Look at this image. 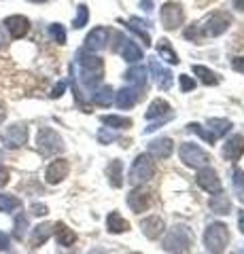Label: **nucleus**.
I'll use <instances>...</instances> for the list:
<instances>
[{
    "label": "nucleus",
    "instance_id": "nucleus-16",
    "mask_svg": "<svg viewBox=\"0 0 244 254\" xmlns=\"http://www.w3.org/2000/svg\"><path fill=\"white\" fill-rule=\"evenodd\" d=\"M163 117L170 119L172 117V108L166 100H153L151 104H149L147 113H145V119L147 121H155V119H160V121H163Z\"/></svg>",
    "mask_w": 244,
    "mask_h": 254
},
{
    "label": "nucleus",
    "instance_id": "nucleus-38",
    "mask_svg": "<svg viewBox=\"0 0 244 254\" xmlns=\"http://www.w3.org/2000/svg\"><path fill=\"white\" fill-rule=\"evenodd\" d=\"M119 138V133L113 131L111 127H102V129L98 131V140H100V144H111L113 140Z\"/></svg>",
    "mask_w": 244,
    "mask_h": 254
},
{
    "label": "nucleus",
    "instance_id": "nucleus-4",
    "mask_svg": "<svg viewBox=\"0 0 244 254\" xmlns=\"http://www.w3.org/2000/svg\"><path fill=\"white\" fill-rule=\"evenodd\" d=\"M153 174H155V165L151 161V157H149L147 153L138 155L136 159H134L132 168H130V185L136 189V187H140V185H145V182L151 180Z\"/></svg>",
    "mask_w": 244,
    "mask_h": 254
},
{
    "label": "nucleus",
    "instance_id": "nucleus-47",
    "mask_svg": "<svg viewBox=\"0 0 244 254\" xmlns=\"http://www.w3.org/2000/svg\"><path fill=\"white\" fill-rule=\"evenodd\" d=\"M140 6H143V11L151 13L153 11V0H140Z\"/></svg>",
    "mask_w": 244,
    "mask_h": 254
},
{
    "label": "nucleus",
    "instance_id": "nucleus-20",
    "mask_svg": "<svg viewBox=\"0 0 244 254\" xmlns=\"http://www.w3.org/2000/svg\"><path fill=\"white\" fill-rule=\"evenodd\" d=\"M53 233H56V240L62 248H70V246H75V242H77V233L70 227H66L64 222L53 225Z\"/></svg>",
    "mask_w": 244,
    "mask_h": 254
},
{
    "label": "nucleus",
    "instance_id": "nucleus-2",
    "mask_svg": "<svg viewBox=\"0 0 244 254\" xmlns=\"http://www.w3.org/2000/svg\"><path fill=\"white\" fill-rule=\"evenodd\" d=\"M36 148L43 157H53L58 153H64L66 144L56 129H51V127H41L36 133Z\"/></svg>",
    "mask_w": 244,
    "mask_h": 254
},
{
    "label": "nucleus",
    "instance_id": "nucleus-1",
    "mask_svg": "<svg viewBox=\"0 0 244 254\" xmlns=\"http://www.w3.org/2000/svg\"><path fill=\"white\" fill-rule=\"evenodd\" d=\"M191 246H193V235L183 225L172 227L166 233V237H163V250L170 254H187L191 250Z\"/></svg>",
    "mask_w": 244,
    "mask_h": 254
},
{
    "label": "nucleus",
    "instance_id": "nucleus-34",
    "mask_svg": "<svg viewBox=\"0 0 244 254\" xmlns=\"http://www.w3.org/2000/svg\"><path fill=\"white\" fill-rule=\"evenodd\" d=\"M193 74L200 76V81L204 85H217L219 83V76L212 72V70H208L206 66H198V64H195V66H193Z\"/></svg>",
    "mask_w": 244,
    "mask_h": 254
},
{
    "label": "nucleus",
    "instance_id": "nucleus-23",
    "mask_svg": "<svg viewBox=\"0 0 244 254\" xmlns=\"http://www.w3.org/2000/svg\"><path fill=\"white\" fill-rule=\"evenodd\" d=\"M147 68L145 66H134L130 68L128 72H125V81H128L130 85H134L136 89H143V87L147 85Z\"/></svg>",
    "mask_w": 244,
    "mask_h": 254
},
{
    "label": "nucleus",
    "instance_id": "nucleus-5",
    "mask_svg": "<svg viewBox=\"0 0 244 254\" xmlns=\"http://www.w3.org/2000/svg\"><path fill=\"white\" fill-rule=\"evenodd\" d=\"M28 136H30L28 125H23V123H13L11 127H6V129L0 133V142H2L4 148L17 150V148H21V146L28 142Z\"/></svg>",
    "mask_w": 244,
    "mask_h": 254
},
{
    "label": "nucleus",
    "instance_id": "nucleus-41",
    "mask_svg": "<svg viewBox=\"0 0 244 254\" xmlns=\"http://www.w3.org/2000/svg\"><path fill=\"white\" fill-rule=\"evenodd\" d=\"M30 210H32L34 216H47V212H49V208H47L45 203H32V208Z\"/></svg>",
    "mask_w": 244,
    "mask_h": 254
},
{
    "label": "nucleus",
    "instance_id": "nucleus-7",
    "mask_svg": "<svg viewBox=\"0 0 244 254\" xmlns=\"http://www.w3.org/2000/svg\"><path fill=\"white\" fill-rule=\"evenodd\" d=\"M113 38L117 41V45H115V51L119 53L125 62L136 64V62L143 60V49H140V47H138L136 43H134V41H130V38H125V36L121 34V32H115Z\"/></svg>",
    "mask_w": 244,
    "mask_h": 254
},
{
    "label": "nucleus",
    "instance_id": "nucleus-10",
    "mask_svg": "<svg viewBox=\"0 0 244 254\" xmlns=\"http://www.w3.org/2000/svg\"><path fill=\"white\" fill-rule=\"evenodd\" d=\"M195 182H198V187H202L210 195H217V193H221V190H223V185H221V180H219L217 172L212 170V168H206V165L198 170Z\"/></svg>",
    "mask_w": 244,
    "mask_h": 254
},
{
    "label": "nucleus",
    "instance_id": "nucleus-54",
    "mask_svg": "<svg viewBox=\"0 0 244 254\" xmlns=\"http://www.w3.org/2000/svg\"><path fill=\"white\" fill-rule=\"evenodd\" d=\"M238 254H244V246H242V248H240V252Z\"/></svg>",
    "mask_w": 244,
    "mask_h": 254
},
{
    "label": "nucleus",
    "instance_id": "nucleus-52",
    "mask_svg": "<svg viewBox=\"0 0 244 254\" xmlns=\"http://www.w3.org/2000/svg\"><path fill=\"white\" fill-rule=\"evenodd\" d=\"M2 161H4V157H2V150H0V168H2Z\"/></svg>",
    "mask_w": 244,
    "mask_h": 254
},
{
    "label": "nucleus",
    "instance_id": "nucleus-30",
    "mask_svg": "<svg viewBox=\"0 0 244 254\" xmlns=\"http://www.w3.org/2000/svg\"><path fill=\"white\" fill-rule=\"evenodd\" d=\"M21 208V199L15 195H9V193H0V212L4 214H11L15 210Z\"/></svg>",
    "mask_w": 244,
    "mask_h": 254
},
{
    "label": "nucleus",
    "instance_id": "nucleus-14",
    "mask_svg": "<svg viewBox=\"0 0 244 254\" xmlns=\"http://www.w3.org/2000/svg\"><path fill=\"white\" fill-rule=\"evenodd\" d=\"M128 205L132 208V212L143 214V212L149 210V205H151V195H149L145 189L136 187V189H134L132 193L128 195Z\"/></svg>",
    "mask_w": 244,
    "mask_h": 254
},
{
    "label": "nucleus",
    "instance_id": "nucleus-49",
    "mask_svg": "<svg viewBox=\"0 0 244 254\" xmlns=\"http://www.w3.org/2000/svg\"><path fill=\"white\" fill-rule=\"evenodd\" d=\"M234 6L238 11H244V0H234Z\"/></svg>",
    "mask_w": 244,
    "mask_h": 254
},
{
    "label": "nucleus",
    "instance_id": "nucleus-26",
    "mask_svg": "<svg viewBox=\"0 0 244 254\" xmlns=\"http://www.w3.org/2000/svg\"><path fill=\"white\" fill-rule=\"evenodd\" d=\"M100 121L104 123L106 127H111V129H128L132 127V121L128 117H119V115H102Z\"/></svg>",
    "mask_w": 244,
    "mask_h": 254
},
{
    "label": "nucleus",
    "instance_id": "nucleus-8",
    "mask_svg": "<svg viewBox=\"0 0 244 254\" xmlns=\"http://www.w3.org/2000/svg\"><path fill=\"white\" fill-rule=\"evenodd\" d=\"M230 26H232V17H230V15H227V13H215V15H210V17L200 26V32L204 36H221Z\"/></svg>",
    "mask_w": 244,
    "mask_h": 254
},
{
    "label": "nucleus",
    "instance_id": "nucleus-37",
    "mask_svg": "<svg viewBox=\"0 0 244 254\" xmlns=\"http://www.w3.org/2000/svg\"><path fill=\"white\" fill-rule=\"evenodd\" d=\"M187 129L189 131H191V133H198V136L200 138H204V140H206V142H210V144H215V136H212V133L210 131H206V129H204V127L202 125H198V123H189L187 125Z\"/></svg>",
    "mask_w": 244,
    "mask_h": 254
},
{
    "label": "nucleus",
    "instance_id": "nucleus-46",
    "mask_svg": "<svg viewBox=\"0 0 244 254\" xmlns=\"http://www.w3.org/2000/svg\"><path fill=\"white\" fill-rule=\"evenodd\" d=\"M6 182H9V170L0 168V187H4Z\"/></svg>",
    "mask_w": 244,
    "mask_h": 254
},
{
    "label": "nucleus",
    "instance_id": "nucleus-22",
    "mask_svg": "<svg viewBox=\"0 0 244 254\" xmlns=\"http://www.w3.org/2000/svg\"><path fill=\"white\" fill-rule=\"evenodd\" d=\"M51 233H53V225H49V222H43V225L34 227L32 229V235H30V246H32V248L43 246L51 237Z\"/></svg>",
    "mask_w": 244,
    "mask_h": 254
},
{
    "label": "nucleus",
    "instance_id": "nucleus-17",
    "mask_svg": "<svg viewBox=\"0 0 244 254\" xmlns=\"http://www.w3.org/2000/svg\"><path fill=\"white\" fill-rule=\"evenodd\" d=\"M140 227H143V233L149 237V240H157L163 229H166V225H163V218L157 216V214H153V216H147L143 222H140Z\"/></svg>",
    "mask_w": 244,
    "mask_h": 254
},
{
    "label": "nucleus",
    "instance_id": "nucleus-33",
    "mask_svg": "<svg viewBox=\"0 0 244 254\" xmlns=\"http://www.w3.org/2000/svg\"><path fill=\"white\" fill-rule=\"evenodd\" d=\"M26 231H28V216L26 214H17V216H15V222H13V237L15 240H23V237H26Z\"/></svg>",
    "mask_w": 244,
    "mask_h": 254
},
{
    "label": "nucleus",
    "instance_id": "nucleus-6",
    "mask_svg": "<svg viewBox=\"0 0 244 254\" xmlns=\"http://www.w3.org/2000/svg\"><path fill=\"white\" fill-rule=\"evenodd\" d=\"M178 155H180V161H183L187 168H204V165L210 161L206 150L200 148L198 144H193V142H183Z\"/></svg>",
    "mask_w": 244,
    "mask_h": 254
},
{
    "label": "nucleus",
    "instance_id": "nucleus-45",
    "mask_svg": "<svg viewBox=\"0 0 244 254\" xmlns=\"http://www.w3.org/2000/svg\"><path fill=\"white\" fill-rule=\"evenodd\" d=\"M232 66H234V70H238V72L244 74V58H236V60L232 62Z\"/></svg>",
    "mask_w": 244,
    "mask_h": 254
},
{
    "label": "nucleus",
    "instance_id": "nucleus-9",
    "mask_svg": "<svg viewBox=\"0 0 244 254\" xmlns=\"http://www.w3.org/2000/svg\"><path fill=\"white\" fill-rule=\"evenodd\" d=\"M160 17H162V23H163V28L166 30H176L185 19L183 6H180L178 2H166L162 6Z\"/></svg>",
    "mask_w": 244,
    "mask_h": 254
},
{
    "label": "nucleus",
    "instance_id": "nucleus-36",
    "mask_svg": "<svg viewBox=\"0 0 244 254\" xmlns=\"http://www.w3.org/2000/svg\"><path fill=\"white\" fill-rule=\"evenodd\" d=\"M49 36L58 45H66V28L62 26V23H51L49 26Z\"/></svg>",
    "mask_w": 244,
    "mask_h": 254
},
{
    "label": "nucleus",
    "instance_id": "nucleus-43",
    "mask_svg": "<svg viewBox=\"0 0 244 254\" xmlns=\"http://www.w3.org/2000/svg\"><path fill=\"white\" fill-rule=\"evenodd\" d=\"M9 246H11V237L0 231V252H4V250H9Z\"/></svg>",
    "mask_w": 244,
    "mask_h": 254
},
{
    "label": "nucleus",
    "instance_id": "nucleus-24",
    "mask_svg": "<svg viewBox=\"0 0 244 254\" xmlns=\"http://www.w3.org/2000/svg\"><path fill=\"white\" fill-rule=\"evenodd\" d=\"M208 205H210V210L215 212V214H230L232 212V201H230V197L227 195H223V193H217V195H212L210 197V201H208Z\"/></svg>",
    "mask_w": 244,
    "mask_h": 254
},
{
    "label": "nucleus",
    "instance_id": "nucleus-39",
    "mask_svg": "<svg viewBox=\"0 0 244 254\" xmlns=\"http://www.w3.org/2000/svg\"><path fill=\"white\" fill-rule=\"evenodd\" d=\"M193 87H195V81H193L191 76L180 74V91H185V93H187V91H191Z\"/></svg>",
    "mask_w": 244,
    "mask_h": 254
},
{
    "label": "nucleus",
    "instance_id": "nucleus-12",
    "mask_svg": "<svg viewBox=\"0 0 244 254\" xmlns=\"http://www.w3.org/2000/svg\"><path fill=\"white\" fill-rule=\"evenodd\" d=\"M108 38H111V32L106 28H93L87 36H85V51H91V53H98L102 49L108 47Z\"/></svg>",
    "mask_w": 244,
    "mask_h": 254
},
{
    "label": "nucleus",
    "instance_id": "nucleus-19",
    "mask_svg": "<svg viewBox=\"0 0 244 254\" xmlns=\"http://www.w3.org/2000/svg\"><path fill=\"white\" fill-rule=\"evenodd\" d=\"M138 98H140V89H136V87H125V89L115 93V104L123 110H128L136 104Z\"/></svg>",
    "mask_w": 244,
    "mask_h": 254
},
{
    "label": "nucleus",
    "instance_id": "nucleus-15",
    "mask_svg": "<svg viewBox=\"0 0 244 254\" xmlns=\"http://www.w3.org/2000/svg\"><path fill=\"white\" fill-rule=\"evenodd\" d=\"M174 150V142L170 138H157L153 142H149V157L153 159H168Z\"/></svg>",
    "mask_w": 244,
    "mask_h": 254
},
{
    "label": "nucleus",
    "instance_id": "nucleus-55",
    "mask_svg": "<svg viewBox=\"0 0 244 254\" xmlns=\"http://www.w3.org/2000/svg\"><path fill=\"white\" fill-rule=\"evenodd\" d=\"M132 254H138V252H132Z\"/></svg>",
    "mask_w": 244,
    "mask_h": 254
},
{
    "label": "nucleus",
    "instance_id": "nucleus-40",
    "mask_svg": "<svg viewBox=\"0 0 244 254\" xmlns=\"http://www.w3.org/2000/svg\"><path fill=\"white\" fill-rule=\"evenodd\" d=\"M66 87H68V83H66V81H60V83H58V85H56V87H53V89H51V93H49V95H51L53 100H58L60 95H64Z\"/></svg>",
    "mask_w": 244,
    "mask_h": 254
},
{
    "label": "nucleus",
    "instance_id": "nucleus-42",
    "mask_svg": "<svg viewBox=\"0 0 244 254\" xmlns=\"http://www.w3.org/2000/svg\"><path fill=\"white\" fill-rule=\"evenodd\" d=\"M232 176H234V185H236V187H238V189L244 187V172H242V170L236 168V170L232 172Z\"/></svg>",
    "mask_w": 244,
    "mask_h": 254
},
{
    "label": "nucleus",
    "instance_id": "nucleus-3",
    "mask_svg": "<svg viewBox=\"0 0 244 254\" xmlns=\"http://www.w3.org/2000/svg\"><path fill=\"white\" fill-rule=\"evenodd\" d=\"M230 244V231L223 222H212L204 231V246L210 254H221Z\"/></svg>",
    "mask_w": 244,
    "mask_h": 254
},
{
    "label": "nucleus",
    "instance_id": "nucleus-18",
    "mask_svg": "<svg viewBox=\"0 0 244 254\" xmlns=\"http://www.w3.org/2000/svg\"><path fill=\"white\" fill-rule=\"evenodd\" d=\"M244 155V136H232L223 144V157L227 161H238Z\"/></svg>",
    "mask_w": 244,
    "mask_h": 254
},
{
    "label": "nucleus",
    "instance_id": "nucleus-31",
    "mask_svg": "<svg viewBox=\"0 0 244 254\" xmlns=\"http://www.w3.org/2000/svg\"><path fill=\"white\" fill-rule=\"evenodd\" d=\"M121 170H123V163L119 161V159H113V163L108 165V178H111V185L115 189H119L123 185V174H121Z\"/></svg>",
    "mask_w": 244,
    "mask_h": 254
},
{
    "label": "nucleus",
    "instance_id": "nucleus-13",
    "mask_svg": "<svg viewBox=\"0 0 244 254\" xmlns=\"http://www.w3.org/2000/svg\"><path fill=\"white\" fill-rule=\"evenodd\" d=\"M68 172H70V165H68L66 159H62V157L53 159L45 170V180L49 182V185H60V182L68 176Z\"/></svg>",
    "mask_w": 244,
    "mask_h": 254
},
{
    "label": "nucleus",
    "instance_id": "nucleus-35",
    "mask_svg": "<svg viewBox=\"0 0 244 254\" xmlns=\"http://www.w3.org/2000/svg\"><path fill=\"white\" fill-rule=\"evenodd\" d=\"M87 21H89V9L85 4H79V9H77V17L73 21V28L75 30H81L87 26Z\"/></svg>",
    "mask_w": 244,
    "mask_h": 254
},
{
    "label": "nucleus",
    "instance_id": "nucleus-11",
    "mask_svg": "<svg viewBox=\"0 0 244 254\" xmlns=\"http://www.w3.org/2000/svg\"><path fill=\"white\" fill-rule=\"evenodd\" d=\"M2 26L9 32V36L13 41H19V38H23L30 32V19L23 17V15H9V17L2 21Z\"/></svg>",
    "mask_w": 244,
    "mask_h": 254
},
{
    "label": "nucleus",
    "instance_id": "nucleus-51",
    "mask_svg": "<svg viewBox=\"0 0 244 254\" xmlns=\"http://www.w3.org/2000/svg\"><path fill=\"white\" fill-rule=\"evenodd\" d=\"M4 117H6V110H4V106H2V104H0V123L4 121Z\"/></svg>",
    "mask_w": 244,
    "mask_h": 254
},
{
    "label": "nucleus",
    "instance_id": "nucleus-53",
    "mask_svg": "<svg viewBox=\"0 0 244 254\" xmlns=\"http://www.w3.org/2000/svg\"><path fill=\"white\" fill-rule=\"evenodd\" d=\"M30 2H36V4H41V2H47V0H30Z\"/></svg>",
    "mask_w": 244,
    "mask_h": 254
},
{
    "label": "nucleus",
    "instance_id": "nucleus-48",
    "mask_svg": "<svg viewBox=\"0 0 244 254\" xmlns=\"http://www.w3.org/2000/svg\"><path fill=\"white\" fill-rule=\"evenodd\" d=\"M238 229L244 233V212H240V216H238Z\"/></svg>",
    "mask_w": 244,
    "mask_h": 254
},
{
    "label": "nucleus",
    "instance_id": "nucleus-50",
    "mask_svg": "<svg viewBox=\"0 0 244 254\" xmlns=\"http://www.w3.org/2000/svg\"><path fill=\"white\" fill-rule=\"evenodd\" d=\"M87 254H106V250L104 248H91Z\"/></svg>",
    "mask_w": 244,
    "mask_h": 254
},
{
    "label": "nucleus",
    "instance_id": "nucleus-27",
    "mask_svg": "<svg viewBox=\"0 0 244 254\" xmlns=\"http://www.w3.org/2000/svg\"><path fill=\"white\" fill-rule=\"evenodd\" d=\"M113 98H115V91H113V87H100V89H96L91 93V102H96L98 106H108V104H113Z\"/></svg>",
    "mask_w": 244,
    "mask_h": 254
},
{
    "label": "nucleus",
    "instance_id": "nucleus-32",
    "mask_svg": "<svg viewBox=\"0 0 244 254\" xmlns=\"http://www.w3.org/2000/svg\"><path fill=\"white\" fill-rule=\"evenodd\" d=\"M208 127H210V133H212V136H215V138H221V136H225V133L230 131L232 123L227 121V119H210Z\"/></svg>",
    "mask_w": 244,
    "mask_h": 254
},
{
    "label": "nucleus",
    "instance_id": "nucleus-29",
    "mask_svg": "<svg viewBox=\"0 0 244 254\" xmlns=\"http://www.w3.org/2000/svg\"><path fill=\"white\" fill-rule=\"evenodd\" d=\"M145 26H149V21H145V19H138V17H132L130 21H128V28L134 32L136 36H140L143 41L147 43V47L151 45V36H149V32L145 30Z\"/></svg>",
    "mask_w": 244,
    "mask_h": 254
},
{
    "label": "nucleus",
    "instance_id": "nucleus-44",
    "mask_svg": "<svg viewBox=\"0 0 244 254\" xmlns=\"http://www.w3.org/2000/svg\"><path fill=\"white\" fill-rule=\"evenodd\" d=\"M6 43H9V36H6V30H4V26H2V23H0V49H4Z\"/></svg>",
    "mask_w": 244,
    "mask_h": 254
},
{
    "label": "nucleus",
    "instance_id": "nucleus-28",
    "mask_svg": "<svg viewBox=\"0 0 244 254\" xmlns=\"http://www.w3.org/2000/svg\"><path fill=\"white\" fill-rule=\"evenodd\" d=\"M157 53L162 55L163 60H166L168 64H172V66H174V64H178L180 60H178V55L174 53V49H172V45H170V41L168 38H162L160 43H157Z\"/></svg>",
    "mask_w": 244,
    "mask_h": 254
},
{
    "label": "nucleus",
    "instance_id": "nucleus-25",
    "mask_svg": "<svg viewBox=\"0 0 244 254\" xmlns=\"http://www.w3.org/2000/svg\"><path fill=\"white\" fill-rule=\"evenodd\" d=\"M106 227L111 233H125L130 229V222L125 220L119 212H111L106 216Z\"/></svg>",
    "mask_w": 244,
    "mask_h": 254
},
{
    "label": "nucleus",
    "instance_id": "nucleus-21",
    "mask_svg": "<svg viewBox=\"0 0 244 254\" xmlns=\"http://www.w3.org/2000/svg\"><path fill=\"white\" fill-rule=\"evenodd\" d=\"M149 68H151V74H153L155 81L160 83L162 89H170V87H172V72H170V70L162 68L160 62H155V60L149 64Z\"/></svg>",
    "mask_w": 244,
    "mask_h": 254
}]
</instances>
